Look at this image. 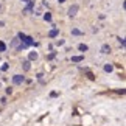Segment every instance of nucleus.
<instances>
[{"mask_svg":"<svg viewBox=\"0 0 126 126\" xmlns=\"http://www.w3.org/2000/svg\"><path fill=\"white\" fill-rule=\"evenodd\" d=\"M76 11H78V6H76V5H73V6L69 9V16H75Z\"/></svg>","mask_w":126,"mask_h":126,"instance_id":"nucleus-2","label":"nucleus"},{"mask_svg":"<svg viewBox=\"0 0 126 126\" xmlns=\"http://www.w3.org/2000/svg\"><path fill=\"white\" fill-rule=\"evenodd\" d=\"M79 50H81V51H86V50H87V45H84V44H81V45H79Z\"/></svg>","mask_w":126,"mask_h":126,"instance_id":"nucleus-7","label":"nucleus"},{"mask_svg":"<svg viewBox=\"0 0 126 126\" xmlns=\"http://www.w3.org/2000/svg\"><path fill=\"white\" fill-rule=\"evenodd\" d=\"M5 50H6V45L3 42H0V51H5Z\"/></svg>","mask_w":126,"mask_h":126,"instance_id":"nucleus-6","label":"nucleus"},{"mask_svg":"<svg viewBox=\"0 0 126 126\" xmlns=\"http://www.w3.org/2000/svg\"><path fill=\"white\" fill-rule=\"evenodd\" d=\"M44 19H45L47 22H50V20H51V14H50V13H47L45 16H44Z\"/></svg>","mask_w":126,"mask_h":126,"instance_id":"nucleus-4","label":"nucleus"},{"mask_svg":"<svg viewBox=\"0 0 126 126\" xmlns=\"http://www.w3.org/2000/svg\"><path fill=\"white\" fill-rule=\"evenodd\" d=\"M36 58H37V53L36 51H31L30 53V59H36Z\"/></svg>","mask_w":126,"mask_h":126,"instance_id":"nucleus-5","label":"nucleus"},{"mask_svg":"<svg viewBox=\"0 0 126 126\" xmlns=\"http://www.w3.org/2000/svg\"><path fill=\"white\" fill-rule=\"evenodd\" d=\"M62 2H65V0H59V3H62Z\"/></svg>","mask_w":126,"mask_h":126,"instance_id":"nucleus-11","label":"nucleus"},{"mask_svg":"<svg viewBox=\"0 0 126 126\" xmlns=\"http://www.w3.org/2000/svg\"><path fill=\"white\" fill-rule=\"evenodd\" d=\"M56 34H58V30H51V31H50V36H51V37H55Z\"/></svg>","mask_w":126,"mask_h":126,"instance_id":"nucleus-8","label":"nucleus"},{"mask_svg":"<svg viewBox=\"0 0 126 126\" xmlns=\"http://www.w3.org/2000/svg\"><path fill=\"white\" fill-rule=\"evenodd\" d=\"M72 61H73V62H81V61H83V56H73Z\"/></svg>","mask_w":126,"mask_h":126,"instance_id":"nucleus-3","label":"nucleus"},{"mask_svg":"<svg viewBox=\"0 0 126 126\" xmlns=\"http://www.w3.org/2000/svg\"><path fill=\"white\" fill-rule=\"evenodd\" d=\"M72 33H73V34H81V31H79V30H73Z\"/></svg>","mask_w":126,"mask_h":126,"instance_id":"nucleus-10","label":"nucleus"},{"mask_svg":"<svg viewBox=\"0 0 126 126\" xmlns=\"http://www.w3.org/2000/svg\"><path fill=\"white\" fill-rule=\"evenodd\" d=\"M13 81H14V84H22L23 83V76L22 75H14Z\"/></svg>","mask_w":126,"mask_h":126,"instance_id":"nucleus-1","label":"nucleus"},{"mask_svg":"<svg viewBox=\"0 0 126 126\" xmlns=\"http://www.w3.org/2000/svg\"><path fill=\"white\" fill-rule=\"evenodd\" d=\"M112 69H114L112 65H106V67H104V70H106V72H112Z\"/></svg>","mask_w":126,"mask_h":126,"instance_id":"nucleus-9","label":"nucleus"}]
</instances>
